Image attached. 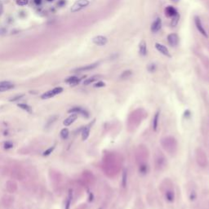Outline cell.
<instances>
[{
  "label": "cell",
  "instance_id": "obj_1",
  "mask_svg": "<svg viewBox=\"0 0 209 209\" xmlns=\"http://www.w3.org/2000/svg\"><path fill=\"white\" fill-rule=\"evenodd\" d=\"M89 5V1L88 0H77L75 2L73 6L71 7V12L75 13L77 11H79L80 10H82L83 8H86L87 6Z\"/></svg>",
  "mask_w": 209,
  "mask_h": 209
},
{
  "label": "cell",
  "instance_id": "obj_2",
  "mask_svg": "<svg viewBox=\"0 0 209 209\" xmlns=\"http://www.w3.org/2000/svg\"><path fill=\"white\" fill-rule=\"evenodd\" d=\"M63 92V87H57L55 88H53L52 90H50L45 93H43V95L41 96V98L43 100H47V99H49V98H52V97L57 96V95Z\"/></svg>",
  "mask_w": 209,
  "mask_h": 209
},
{
  "label": "cell",
  "instance_id": "obj_3",
  "mask_svg": "<svg viewBox=\"0 0 209 209\" xmlns=\"http://www.w3.org/2000/svg\"><path fill=\"white\" fill-rule=\"evenodd\" d=\"M100 63L99 62H96V63L91 64V65H87V66H84L82 67H79V68H76L74 69L73 72H76V73H79V72H84V71H88V70H92L95 68H96L98 66V65Z\"/></svg>",
  "mask_w": 209,
  "mask_h": 209
},
{
  "label": "cell",
  "instance_id": "obj_4",
  "mask_svg": "<svg viewBox=\"0 0 209 209\" xmlns=\"http://www.w3.org/2000/svg\"><path fill=\"white\" fill-rule=\"evenodd\" d=\"M194 22H195L196 28H197V29H198V30L199 31V33H200L201 34H203L204 37L208 38V34H207L206 30L204 29L203 25H202V22H201L200 18L198 17H195V18H194Z\"/></svg>",
  "mask_w": 209,
  "mask_h": 209
},
{
  "label": "cell",
  "instance_id": "obj_5",
  "mask_svg": "<svg viewBox=\"0 0 209 209\" xmlns=\"http://www.w3.org/2000/svg\"><path fill=\"white\" fill-rule=\"evenodd\" d=\"M92 42L96 44L98 46H104L108 42V39L106 37L104 36H102V35H98V36H96L94 37L93 39H92Z\"/></svg>",
  "mask_w": 209,
  "mask_h": 209
},
{
  "label": "cell",
  "instance_id": "obj_6",
  "mask_svg": "<svg viewBox=\"0 0 209 209\" xmlns=\"http://www.w3.org/2000/svg\"><path fill=\"white\" fill-rule=\"evenodd\" d=\"M179 38L176 34H170L168 36V43L171 47H175L178 44Z\"/></svg>",
  "mask_w": 209,
  "mask_h": 209
},
{
  "label": "cell",
  "instance_id": "obj_7",
  "mask_svg": "<svg viewBox=\"0 0 209 209\" xmlns=\"http://www.w3.org/2000/svg\"><path fill=\"white\" fill-rule=\"evenodd\" d=\"M162 27V20L160 18H156V20L152 23L151 25V31L153 33H157L158 31L160 30Z\"/></svg>",
  "mask_w": 209,
  "mask_h": 209
},
{
  "label": "cell",
  "instance_id": "obj_8",
  "mask_svg": "<svg viewBox=\"0 0 209 209\" xmlns=\"http://www.w3.org/2000/svg\"><path fill=\"white\" fill-rule=\"evenodd\" d=\"M155 48H156V49L159 51V52H161L162 55L167 56L168 57H171V55H170V53H169L168 49L164 45L157 43H155Z\"/></svg>",
  "mask_w": 209,
  "mask_h": 209
},
{
  "label": "cell",
  "instance_id": "obj_9",
  "mask_svg": "<svg viewBox=\"0 0 209 209\" xmlns=\"http://www.w3.org/2000/svg\"><path fill=\"white\" fill-rule=\"evenodd\" d=\"M77 118H78V114H70L68 118L64 120L63 124L66 127H68V126H69V125H71L72 124H73V123L75 121Z\"/></svg>",
  "mask_w": 209,
  "mask_h": 209
},
{
  "label": "cell",
  "instance_id": "obj_10",
  "mask_svg": "<svg viewBox=\"0 0 209 209\" xmlns=\"http://www.w3.org/2000/svg\"><path fill=\"white\" fill-rule=\"evenodd\" d=\"M177 14V11L176 10V8H174L173 7L168 6L165 8V15L168 17H173L174 16H176Z\"/></svg>",
  "mask_w": 209,
  "mask_h": 209
},
{
  "label": "cell",
  "instance_id": "obj_11",
  "mask_svg": "<svg viewBox=\"0 0 209 209\" xmlns=\"http://www.w3.org/2000/svg\"><path fill=\"white\" fill-rule=\"evenodd\" d=\"M139 52L141 56L145 57L147 54V46L145 40H142L139 44Z\"/></svg>",
  "mask_w": 209,
  "mask_h": 209
},
{
  "label": "cell",
  "instance_id": "obj_12",
  "mask_svg": "<svg viewBox=\"0 0 209 209\" xmlns=\"http://www.w3.org/2000/svg\"><path fill=\"white\" fill-rule=\"evenodd\" d=\"M80 80H81L80 78H78V77H76V76H71V77H69L66 78V83H69V84H70L71 86H76L79 83Z\"/></svg>",
  "mask_w": 209,
  "mask_h": 209
},
{
  "label": "cell",
  "instance_id": "obj_13",
  "mask_svg": "<svg viewBox=\"0 0 209 209\" xmlns=\"http://www.w3.org/2000/svg\"><path fill=\"white\" fill-rule=\"evenodd\" d=\"M101 78V76L99 75V74L93 75V76H92V77L87 78V79H86L84 82H83V84H84V85H89V84H91V83H92L93 82H96V81L100 79Z\"/></svg>",
  "mask_w": 209,
  "mask_h": 209
},
{
  "label": "cell",
  "instance_id": "obj_14",
  "mask_svg": "<svg viewBox=\"0 0 209 209\" xmlns=\"http://www.w3.org/2000/svg\"><path fill=\"white\" fill-rule=\"evenodd\" d=\"M72 199H73V190L70 189L69 190L68 198H67V200H66V208H65V209H69Z\"/></svg>",
  "mask_w": 209,
  "mask_h": 209
},
{
  "label": "cell",
  "instance_id": "obj_15",
  "mask_svg": "<svg viewBox=\"0 0 209 209\" xmlns=\"http://www.w3.org/2000/svg\"><path fill=\"white\" fill-rule=\"evenodd\" d=\"M92 124H90V126H91ZM90 126L86 127H84V128L83 129V132H82V139H83V141H86V140H87V139L88 138V136H89Z\"/></svg>",
  "mask_w": 209,
  "mask_h": 209
},
{
  "label": "cell",
  "instance_id": "obj_16",
  "mask_svg": "<svg viewBox=\"0 0 209 209\" xmlns=\"http://www.w3.org/2000/svg\"><path fill=\"white\" fill-rule=\"evenodd\" d=\"M159 111H157L155 114L154 119H153V130L154 132L157 131L158 128V124H159Z\"/></svg>",
  "mask_w": 209,
  "mask_h": 209
},
{
  "label": "cell",
  "instance_id": "obj_17",
  "mask_svg": "<svg viewBox=\"0 0 209 209\" xmlns=\"http://www.w3.org/2000/svg\"><path fill=\"white\" fill-rule=\"evenodd\" d=\"M17 106L21 109V110L26 111V112H28V113H29V114L32 113V108H31V106L29 105V104H24V103H20V104H17Z\"/></svg>",
  "mask_w": 209,
  "mask_h": 209
},
{
  "label": "cell",
  "instance_id": "obj_18",
  "mask_svg": "<svg viewBox=\"0 0 209 209\" xmlns=\"http://www.w3.org/2000/svg\"><path fill=\"white\" fill-rule=\"evenodd\" d=\"M69 132L68 128H63L61 131L60 136H61V139H63V140H66L69 136Z\"/></svg>",
  "mask_w": 209,
  "mask_h": 209
},
{
  "label": "cell",
  "instance_id": "obj_19",
  "mask_svg": "<svg viewBox=\"0 0 209 209\" xmlns=\"http://www.w3.org/2000/svg\"><path fill=\"white\" fill-rule=\"evenodd\" d=\"M57 119H58V116H57V115H53V116H52V117H51L48 120L47 124H46V127H51V126H52V124H54V123L57 121Z\"/></svg>",
  "mask_w": 209,
  "mask_h": 209
},
{
  "label": "cell",
  "instance_id": "obj_20",
  "mask_svg": "<svg viewBox=\"0 0 209 209\" xmlns=\"http://www.w3.org/2000/svg\"><path fill=\"white\" fill-rule=\"evenodd\" d=\"M132 70H130V69H128V70H125L121 74L120 78H121V79H126V78H129L130 76L132 75Z\"/></svg>",
  "mask_w": 209,
  "mask_h": 209
},
{
  "label": "cell",
  "instance_id": "obj_21",
  "mask_svg": "<svg viewBox=\"0 0 209 209\" xmlns=\"http://www.w3.org/2000/svg\"><path fill=\"white\" fill-rule=\"evenodd\" d=\"M82 107H78V106H75L68 110V113L69 114H80L81 110H82Z\"/></svg>",
  "mask_w": 209,
  "mask_h": 209
},
{
  "label": "cell",
  "instance_id": "obj_22",
  "mask_svg": "<svg viewBox=\"0 0 209 209\" xmlns=\"http://www.w3.org/2000/svg\"><path fill=\"white\" fill-rule=\"evenodd\" d=\"M127 171L124 170L123 172V177H122V185L123 187L125 188L127 185Z\"/></svg>",
  "mask_w": 209,
  "mask_h": 209
},
{
  "label": "cell",
  "instance_id": "obj_23",
  "mask_svg": "<svg viewBox=\"0 0 209 209\" xmlns=\"http://www.w3.org/2000/svg\"><path fill=\"white\" fill-rule=\"evenodd\" d=\"M55 150V146H51V147H49L48 149H47V150H46L43 153V155L44 157L49 156V155L53 152V150Z\"/></svg>",
  "mask_w": 209,
  "mask_h": 209
},
{
  "label": "cell",
  "instance_id": "obj_24",
  "mask_svg": "<svg viewBox=\"0 0 209 209\" xmlns=\"http://www.w3.org/2000/svg\"><path fill=\"white\" fill-rule=\"evenodd\" d=\"M25 96V94H19V95H17V96L11 97V98L9 100V101L11 102H15V101H20V99H22L23 97Z\"/></svg>",
  "mask_w": 209,
  "mask_h": 209
},
{
  "label": "cell",
  "instance_id": "obj_25",
  "mask_svg": "<svg viewBox=\"0 0 209 209\" xmlns=\"http://www.w3.org/2000/svg\"><path fill=\"white\" fill-rule=\"evenodd\" d=\"M179 19H180V16H179V14L177 13L176 16H174V17H172V20H171V26H176V25H177V23L179 21Z\"/></svg>",
  "mask_w": 209,
  "mask_h": 209
},
{
  "label": "cell",
  "instance_id": "obj_26",
  "mask_svg": "<svg viewBox=\"0 0 209 209\" xmlns=\"http://www.w3.org/2000/svg\"><path fill=\"white\" fill-rule=\"evenodd\" d=\"M166 199L169 202H172L174 200V194L171 191L166 192Z\"/></svg>",
  "mask_w": 209,
  "mask_h": 209
},
{
  "label": "cell",
  "instance_id": "obj_27",
  "mask_svg": "<svg viewBox=\"0 0 209 209\" xmlns=\"http://www.w3.org/2000/svg\"><path fill=\"white\" fill-rule=\"evenodd\" d=\"M15 85H11V86H9V87H3V86H0V92H6V91H8V90H11L14 88Z\"/></svg>",
  "mask_w": 209,
  "mask_h": 209
},
{
  "label": "cell",
  "instance_id": "obj_28",
  "mask_svg": "<svg viewBox=\"0 0 209 209\" xmlns=\"http://www.w3.org/2000/svg\"><path fill=\"white\" fill-rule=\"evenodd\" d=\"M29 3V0H17V4L19 6H25Z\"/></svg>",
  "mask_w": 209,
  "mask_h": 209
},
{
  "label": "cell",
  "instance_id": "obj_29",
  "mask_svg": "<svg viewBox=\"0 0 209 209\" xmlns=\"http://www.w3.org/2000/svg\"><path fill=\"white\" fill-rule=\"evenodd\" d=\"M3 147L5 150H9V149H11L13 147V144L11 142V141H6L3 145Z\"/></svg>",
  "mask_w": 209,
  "mask_h": 209
},
{
  "label": "cell",
  "instance_id": "obj_30",
  "mask_svg": "<svg viewBox=\"0 0 209 209\" xmlns=\"http://www.w3.org/2000/svg\"><path fill=\"white\" fill-rule=\"evenodd\" d=\"M14 85L13 83H11L10 81H2L0 82V86H3V87H9V86Z\"/></svg>",
  "mask_w": 209,
  "mask_h": 209
},
{
  "label": "cell",
  "instance_id": "obj_31",
  "mask_svg": "<svg viewBox=\"0 0 209 209\" xmlns=\"http://www.w3.org/2000/svg\"><path fill=\"white\" fill-rule=\"evenodd\" d=\"M80 114L86 118H89V113H88L86 110H84V109H82V110H81V112H80Z\"/></svg>",
  "mask_w": 209,
  "mask_h": 209
},
{
  "label": "cell",
  "instance_id": "obj_32",
  "mask_svg": "<svg viewBox=\"0 0 209 209\" xmlns=\"http://www.w3.org/2000/svg\"><path fill=\"white\" fill-rule=\"evenodd\" d=\"M146 171H147V167H146V165H145V164L141 165L140 167V172L142 174H145Z\"/></svg>",
  "mask_w": 209,
  "mask_h": 209
},
{
  "label": "cell",
  "instance_id": "obj_33",
  "mask_svg": "<svg viewBox=\"0 0 209 209\" xmlns=\"http://www.w3.org/2000/svg\"><path fill=\"white\" fill-rule=\"evenodd\" d=\"M94 86H95V87H103L105 86V83L104 82H102V81H100V82H97Z\"/></svg>",
  "mask_w": 209,
  "mask_h": 209
},
{
  "label": "cell",
  "instance_id": "obj_34",
  "mask_svg": "<svg viewBox=\"0 0 209 209\" xmlns=\"http://www.w3.org/2000/svg\"><path fill=\"white\" fill-rule=\"evenodd\" d=\"M155 69H156V66H155V65L154 64H151L148 66V70L150 72H154L155 70Z\"/></svg>",
  "mask_w": 209,
  "mask_h": 209
},
{
  "label": "cell",
  "instance_id": "obj_35",
  "mask_svg": "<svg viewBox=\"0 0 209 209\" xmlns=\"http://www.w3.org/2000/svg\"><path fill=\"white\" fill-rule=\"evenodd\" d=\"M190 200H194V199H196V193H195V191H192L191 192V194H190Z\"/></svg>",
  "mask_w": 209,
  "mask_h": 209
},
{
  "label": "cell",
  "instance_id": "obj_36",
  "mask_svg": "<svg viewBox=\"0 0 209 209\" xmlns=\"http://www.w3.org/2000/svg\"><path fill=\"white\" fill-rule=\"evenodd\" d=\"M65 3H66V1H65V0H61L60 2H58V5L60 7H62Z\"/></svg>",
  "mask_w": 209,
  "mask_h": 209
},
{
  "label": "cell",
  "instance_id": "obj_37",
  "mask_svg": "<svg viewBox=\"0 0 209 209\" xmlns=\"http://www.w3.org/2000/svg\"><path fill=\"white\" fill-rule=\"evenodd\" d=\"M34 3L36 4L37 6L40 5L41 3H42V0H34Z\"/></svg>",
  "mask_w": 209,
  "mask_h": 209
},
{
  "label": "cell",
  "instance_id": "obj_38",
  "mask_svg": "<svg viewBox=\"0 0 209 209\" xmlns=\"http://www.w3.org/2000/svg\"><path fill=\"white\" fill-rule=\"evenodd\" d=\"M3 11V3L0 2V15H2Z\"/></svg>",
  "mask_w": 209,
  "mask_h": 209
},
{
  "label": "cell",
  "instance_id": "obj_39",
  "mask_svg": "<svg viewBox=\"0 0 209 209\" xmlns=\"http://www.w3.org/2000/svg\"><path fill=\"white\" fill-rule=\"evenodd\" d=\"M89 199V202H92V200H93V194H92V193H91V194H90L89 199Z\"/></svg>",
  "mask_w": 209,
  "mask_h": 209
},
{
  "label": "cell",
  "instance_id": "obj_40",
  "mask_svg": "<svg viewBox=\"0 0 209 209\" xmlns=\"http://www.w3.org/2000/svg\"><path fill=\"white\" fill-rule=\"evenodd\" d=\"M173 2H175V3H177V2L179 1V0H172Z\"/></svg>",
  "mask_w": 209,
  "mask_h": 209
},
{
  "label": "cell",
  "instance_id": "obj_41",
  "mask_svg": "<svg viewBox=\"0 0 209 209\" xmlns=\"http://www.w3.org/2000/svg\"><path fill=\"white\" fill-rule=\"evenodd\" d=\"M48 2H51V1H52V0H48Z\"/></svg>",
  "mask_w": 209,
  "mask_h": 209
},
{
  "label": "cell",
  "instance_id": "obj_42",
  "mask_svg": "<svg viewBox=\"0 0 209 209\" xmlns=\"http://www.w3.org/2000/svg\"><path fill=\"white\" fill-rule=\"evenodd\" d=\"M100 209H101V208H100Z\"/></svg>",
  "mask_w": 209,
  "mask_h": 209
}]
</instances>
